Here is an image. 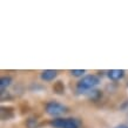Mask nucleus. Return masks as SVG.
I'll return each instance as SVG.
<instances>
[{"label": "nucleus", "instance_id": "f257e3e1", "mask_svg": "<svg viewBox=\"0 0 128 128\" xmlns=\"http://www.w3.org/2000/svg\"><path fill=\"white\" fill-rule=\"evenodd\" d=\"M100 79L94 74L85 75L80 81L76 84V92L78 93H86L88 90H93L95 86L99 85Z\"/></svg>", "mask_w": 128, "mask_h": 128}, {"label": "nucleus", "instance_id": "f03ea898", "mask_svg": "<svg viewBox=\"0 0 128 128\" xmlns=\"http://www.w3.org/2000/svg\"><path fill=\"white\" fill-rule=\"evenodd\" d=\"M50 126L54 128H80V121L73 118H56L50 121Z\"/></svg>", "mask_w": 128, "mask_h": 128}, {"label": "nucleus", "instance_id": "7ed1b4c3", "mask_svg": "<svg viewBox=\"0 0 128 128\" xmlns=\"http://www.w3.org/2000/svg\"><path fill=\"white\" fill-rule=\"evenodd\" d=\"M45 109H46V113L50 114V116H60L61 114L67 112V107L64 106L60 102H56V101H50L47 102L46 106H45Z\"/></svg>", "mask_w": 128, "mask_h": 128}, {"label": "nucleus", "instance_id": "20e7f679", "mask_svg": "<svg viewBox=\"0 0 128 128\" xmlns=\"http://www.w3.org/2000/svg\"><path fill=\"white\" fill-rule=\"evenodd\" d=\"M108 78L113 81H118V80H120V79L124 78V70H110L108 72Z\"/></svg>", "mask_w": 128, "mask_h": 128}, {"label": "nucleus", "instance_id": "39448f33", "mask_svg": "<svg viewBox=\"0 0 128 128\" xmlns=\"http://www.w3.org/2000/svg\"><path fill=\"white\" fill-rule=\"evenodd\" d=\"M56 75H58V72H56V70H46L41 73V79H42L44 81H52V80H54V79L56 78Z\"/></svg>", "mask_w": 128, "mask_h": 128}, {"label": "nucleus", "instance_id": "423d86ee", "mask_svg": "<svg viewBox=\"0 0 128 128\" xmlns=\"http://www.w3.org/2000/svg\"><path fill=\"white\" fill-rule=\"evenodd\" d=\"M11 82H12L11 76H2L0 79V90H1V93H4L5 89H7V87L11 85Z\"/></svg>", "mask_w": 128, "mask_h": 128}, {"label": "nucleus", "instance_id": "0eeeda50", "mask_svg": "<svg viewBox=\"0 0 128 128\" xmlns=\"http://www.w3.org/2000/svg\"><path fill=\"white\" fill-rule=\"evenodd\" d=\"M64 89H65V87H64V85L61 84V81H58L56 84H55L54 90L56 92V93H62V92H64Z\"/></svg>", "mask_w": 128, "mask_h": 128}, {"label": "nucleus", "instance_id": "6e6552de", "mask_svg": "<svg viewBox=\"0 0 128 128\" xmlns=\"http://www.w3.org/2000/svg\"><path fill=\"white\" fill-rule=\"evenodd\" d=\"M70 74L73 76H82L85 74V70H70Z\"/></svg>", "mask_w": 128, "mask_h": 128}, {"label": "nucleus", "instance_id": "1a4fd4ad", "mask_svg": "<svg viewBox=\"0 0 128 128\" xmlns=\"http://www.w3.org/2000/svg\"><path fill=\"white\" fill-rule=\"evenodd\" d=\"M114 128H128L127 124H119V126H116V127H114Z\"/></svg>", "mask_w": 128, "mask_h": 128}]
</instances>
